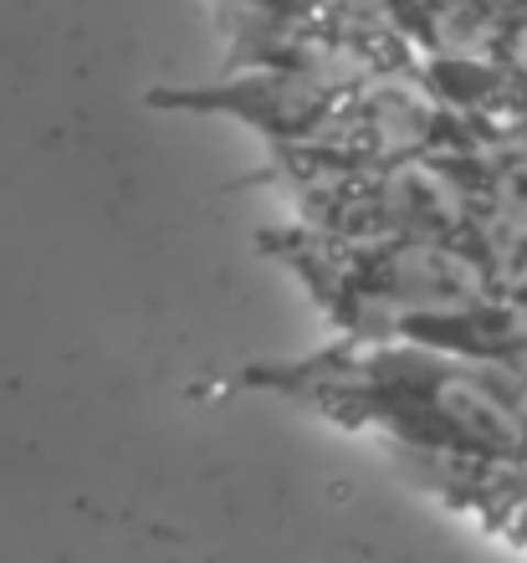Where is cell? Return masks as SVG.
<instances>
[{
	"instance_id": "3",
	"label": "cell",
	"mask_w": 527,
	"mask_h": 563,
	"mask_svg": "<svg viewBox=\"0 0 527 563\" xmlns=\"http://www.w3.org/2000/svg\"><path fill=\"white\" fill-rule=\"evenodd\" d=\"M303 221L338 241H461L476 216V195L451 154L353 169V175L282 179Z\"/></svg>"
},
{
	"instance_id": "5",
	"label": "cell",
	"mask_w": 527,
	"mask_h": 563,
	"mask_svg": "<svg viewBox=\"0 0 527 563\" xmlns=\"http://www.w3.org/2000/svg\"><path fill=\"white\" fill-rule=\"evenodd\" d=\"M389 26L410 42L415 57L492 62L513 5L507 0H384Z\"/></svg>"
},
{
	"instance_id": "9",
	"label": "cell",
	"mask_w": 527,
	"mask_h": 563,
	"mask_svg": "<svg viewBox=\"0 0 527 563\" xmlns=\"http://www.w3.org/2000/svg\"><path fill=\"white\" fill-rule=\"evenodd\" d=\"M241 11H262V15H318L338 11V5H364V11H384V0H231Z\"/></svg>"
},
{
	"instance_id": "7",
	"label": "cell",
	"mask_w": 527,
	"mask_h": 563,
	"mask_svg": "<svg viewBox=\"0 0 527 563\" xmlns=\"http://www.w3.org/2000/svg\"><path fill=\"white\" fill-rule=\"evenodd\" d=\"M451 164L461 169V179L471 185V195H476L482 206L527 216V148L471 144V148H461V154H451Z\"/></svg>"
},
{
	"instance_id": "10",
	"label": "cell",
	"mask_w": 527,
	"mask_h": 563,
	"mask_svg": "<svg viewBox=\"0 0 527 563\" xmlns=\"http://www.w3.org/2000/svg\"><path fill=\"white\" fill-rule=\"evenodd\" d=\"M517 389H523V410H527V379H517Z\"/></svg>"
},
{
	"instance_id": "8",
	"label": "cell",
	"mask_w": 527,
	"mask_h": 563,
	"mask_svg": "<svg viewBox=\"0 0 527 563\" xmlns=\"http://www.w3.org/2000/svg\"><path fill=\"white\" fill-rule=\"evenodd\" d=\"M507 73V82L513 88H527V11L507 21V31H502V42H497V57H492Z\"/></svg>"
},
{
	"instance_id": "6",
	"label": "cell",
	"mask_w": 527,
	"mask_h": 563,
	"mask_svg": "<svg viewBox=\"0 0 527 563\" xmlns=\"http://www.w3.org/2000/svg\"><path fill=\"white\" fill-rule=\"evenodd\" d=\"M461 246L482 262L486 282L502 297H523L527 302V216H513V210L476 200V216L461 231Z\"/></svg>"
},
{
	"instance_id": "2",
	"label": "cell",
	"mask_w": 527,
	"mask_h": 563,
	"mask_svg": "<svg viewBox=\"0 0 527 563\" xmlns=\"http://www.w3.org/2000/svg\"><path fill=\"white\" fill-rule=\"evenodd\" d=\"M256 246L359 343H420L436 318L502 297L461 241H338L312 225H282L262 231Z\"/></svg>"
},
{
	"instance_id": "4",
	"label": "cell",
	"mask_w": 527,
	"mask_h": 563,
	"mask_svg": "<svg viewBox=\"0 0 527 563\" xmlns=\"http://www.w3.org/2000/svg\"><path fill=\"white\" fill-rule=\"evenodd\" d=\"M461 148H471V123L440 103L415 62L364 82L312 144L272 148V179L389 169V164L461 154Z\"/></svg>"
},
{
	"instance_id": "1",
	"label": "cell",
	"mask_w": 527,
	"mask_h": 563,
	"mask_svg": "<svg viewBox=\"0 0 527 563\" xmlns=\"http://www.w3.org/2000/svg\"><path fill=\"white\" fill-rule=\"evenodd\" d=\"M246 385L312 405L333 426L384 430L425 456L527 461V410L513 374L425 343H338L287 364H251Z\"/></svg>"
}]
</instances>
